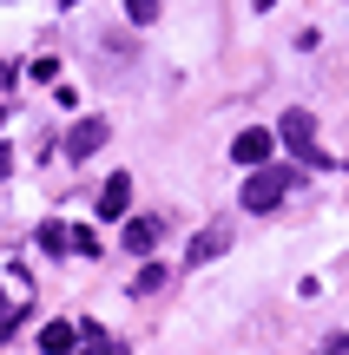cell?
<instances>
[{
    "instance_id": "cell-1",
    "label": "cell",
    "mask_w": 349,
    "mask_h": 355,
    "mask_svg": "<svg viewBox=\"0 0 349 355\" xmlns=\"http://www.w3.org/2000/svg\"><path fill=\"white\" fill-rule=\"evenodd\" d=\"M277 139L290 145V158H297L303 171H330V165H337V158L316 145V112H303V105H290V112L277 119Z\"/></svg>"
},
{
    "instance_id": "cell-2",
    "label": "cell",
    "mask_w": 349,
    "mask_h": 355,
    "mask_svg": "<svg viewBox=\"0 0 349 355\" xmlns=\"http://www.w3.org/2000/svg\"><path fill=\"white\" fill-rule=\"evenodd\" d=\"M290 191H297V178H290V171H277V158H271V165H257V171L244 178V191H237V204H244V211H257V217H271L277 204L290 198Z\"/></svg>"
},
{
    "instance_id": "cell-3",
    "label": "cell",
    "mask_w": 349,
    "mask_h": 355,
    "mask_svg": "<svg viewBox=\"0 0 349 355\" xmlns=\"http://www.w3.org/2000/svg\"><path fill=\"white\" fill-rule=\"evenodd\" d=\"M105 139H112V119H105V112H86L73 132H66V165H86L92 152H105Z\"/></svg>"
},
{
    "instance_id": "cell-4",
    "label": "cell",
    "mask_w": 349,
    "mask_h": 355,
    "mask_svg": "<svg viewBox=\"0 0 349 355\" xmlns=\"http://www.w3.org/2000/svg\"><path fill=\"white\" fill-rule=\"evenodd\" d=\"M99 73L132 79V73H139V40L119 33V26H105V33H99Z\"/></svg>"
},
{
    "instance_id": "cell-5",
    "label": "cell",
    "mask_w": 349,
    "mask_h": 355,
    "mask_svg": "<svg viewBox=\"0 0 349 355\" xmlns=\"http://www.w3.org/2000/svg\"><path fill=\"white\" fill-rule=\"evenodd\" d=\"M231 158H237L244 171L271 165V158H277V132H271V125H244V132L231 139Z\"/></svg>"
},
{
    "instance_id": "cell-6",
    "label": "cell",
    "mask_w": 349,
    "mask_h": 355,
    "mask_svg": "<svg viewBox=\"0 0 349 355\" xmlns=\"http://www.w3.org/2000/svg\"><path fill=\"white\" fill-rule=\"evenodd\" d=\"M165 230H171V217H126V224H119V243H126L132 257H152L158 243H165Z\"/></svg>"
},
{
    "instance_id": "cell-7",
    "label": "cell",
    "mask_w": 349,
    "mask_h": 355,
    "mask_svg": "<svg viewBox=\"0 0 349 355\" xmlns=\"http://www.w3.org/2000/svg\"><path fill=\"white\" fill-rule=\"evenodd\" d=\"M40 250H46V257H66V250H79V257H92V250H99V243H92L86 230H66L60 217H53V224H40Z\"/></svg>"
},
{
    "instance_id": "cell-8",
    "label": "cell",
    "mask_w": 349,
    "mask_h": 355,
    "mask_svg": "<svg viewBox=\"0 0 349 355\" xmlns=\"http://www.w3.org/2000/svg\"><path fill=\"white\" fill-rule=\"evenodd\" d=\"M224 250H231V224L218 217V224H205V230L191 237V250H185V263H218Z\"/></svg>"
},
{
    "instance_id": "cell-9",
    "label": "cell",
    "mask_w": 349,
    "mask_h": 355,
    "mask_svg": "<svg viewBox=\"0 0 349 355\" xmlns=\"http://www.w3.org/2000/svg\"><path fill=\"white\" fill-rule=\"evenodd\" d=\"M126 211H132V178L119 171V178L99 184V217H105V224H126Z\"/></svg>"
},
{
    "instance_id": "cell-10",
    "label": "cell",
    "mask_w": 349,
    "mask_h": 355,
    "mask_svg": "<svg viewBox=\"0 0 349 355\" xmlns=\"http://www.w3.org/2000/svg\"><path fill=\"white\" fill-rule=\"evenodd\" d=\"M79 336H86L79 322H46V329H40V349H46V355H73Z\"/></svg>"
},
{
    "instance_id": "cell-11",
    "label": "cell",
    "mask_w": 349,
    "mask_h": 355,
    "mask_svg": "<svg viewBox=\"0 0 349 355\" xmlns=\"http://www.w3.org/2000/svg\"><path fill=\"white\" fill-rule=\"evenodd\" d=\"M165 283H171V263H145L139 277H132V296H158Z\"/></svg>"
},
{
    "instance_id": "cell-12",
    "label": "cell",
    "mask_w": 349,
    "mask_h": 355,
    "mask_svg": "<svg viewBox=\"0 0 349 355\" xmlns=\"http://www.w3.org/2000/svg\"><path fill=\"white\" fill-rule=\"evenodd\" d=\"M126 13H132V26H152L158 20V0H126Z\"/></svg>"
},
{
    "instance_id": "cell-13",
    "label": "cell",
    "mask_w": 349,
    "mask_h": 355,
    "mask_svg": "<svg viewBox=\"0 0 349 355\" xmlns=\"http://www.w3.org/2000/svg\"><path fill=\"white\" fill-rule=\"evenodd\" d=\"M7 171H13V152H0V178H7Z\"/></svg>"
},
{
    "instance_id": "cell-14",
    "label": "cell",
    "mask_w": 349,
    "mask_h": 355,
    "mask_svg": "<svg viewBox=\"0 0 349 355\" xmlns=\"http://www.w3.org/2000/svg\"><path fill=\"white\" fill-rule=\"evenodd\" d=\"M0 125H7V99H0Z\"/></svg>"
},
{
    "instance_id": "cell-15",
    "label": "cell",
    "mask_w": 349,
    "mask_h": 355,
    "mask_svg": "<svg viewBox=\"0 0 349 355\" xmlns=\"http://www.w3.org/2000/svg\"><path fill=\"white\" fill-rule=\"evenodd\" d=\"M66 7H79V0H66Z\"/></svg>"
}]
</instances>
